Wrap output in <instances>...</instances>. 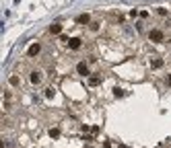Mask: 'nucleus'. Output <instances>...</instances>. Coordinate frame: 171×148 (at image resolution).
Returning <instances> with one entry per match:
<instances>
[{
  "label": "nucleus",
  "mask_w": 171,
  "mask_h": 148,
  "mask_svg": "<svg viewBox=\"0 0 171 148\" xmlns=\"http://www.w3.org/2000/svg\"><path fill=\"white\" fill-rule=\"evenodd\" d=\"M29 80H31L33 84H39V82H41V72H37V70H35V72H31Z\"/></svg>",
  "instance_id": "nucleus-6"
},
{
  "label": "nucleus",
  "mask_w": 171,
  "mask_h": 148,
  "mask_svg": "<svg viewBox=\"0 0 171 148\" xmlns=\"http://www.w3.org/2000/svg\"><path fill=\"white\" fill-rule=\"evenodd\" d=\"M49 33H52V35H60V33H62V25H60V23L52 25V27H49Z\"/></svg>",
  "instance_id": "nucleus-8"
},
{
  "label": "nucleus",
  "mask_w": 171,
  "mask_h": 148,
  "mask_svg": "<svg viewBox=\"0 0 171 148\" xmlns=\"http://www.w3.org/2000/svg\"><path fill=\"white\" fill-rule=\"evenodd\" d=\"M81 45H83V43H81V39H79V37H72V39L68 41V48L74 49V51H76V49H81Z\"/></svg>",
  "instance_id": "nucleus-4"
},
{
  "label": "nucleus",
  "mask_w": 171,
  "mask_h": 148,
  "mask_svg": "<svg viewBox=\"0 0 171 148\" xmlns=\"http://www.w3.org/2000/svg\"><path fill=\"white\" fill-rule=\"evenodd\" d=\"M148 39H151L153 43H161V41L165 39V33H163L161 29H151V31H148Z\"/></svg>",
  "instance_id": "nucleus-1"
},
{
  "label": "nucleus",
  "mask_w": 171,
  "mask_h": 148,
  "mask_svg": "<svg viewBox=\"0 0 171 148\" xmlns=\"http://www.w3.org/2000/svg\"><path fill=\"white\" fill-rule=\"evenodd\" d=\"M89 27H91V31H97V29H99V23H97V21H91Z\"/></svg>",
  "instance_id": "nucleus-14"
},
{
  "label": "nucleus",
  "mask_w": 171,
  "mask_h": 148,
  "mask_svg": "<svg viewBox=\"0 0 171 148\" xmlns=\"http://www.w3.org/2000/svg\"><path fill=\"white\" fill-rule=\"evenodd\" d=\"M91 132H93V136H97V134H99V126H93Z\"/></svg>",
  "instance_id": "nucleus-15"
},
{
  "label": "nucleus",
  "mask_w": 171,
  "mask_h": 148,
  "mask_svg": "<svg viewBox=\"0 0 171 148\" xmlns=\"http://www.w3.org/2000/svg\"><path fill=\"white\" fill-rule=\"evenodd\" d=\"M114 97H116V99L124 97V91H122V89H120V87H116V89H114Z\"/></svg>",
  "instance_id": "nucleus-13"
},
{
  "label": "nucleus",
  "mask_w": 171,
  "mask_h": 148,
  "mask_svg": "<svg viewBox=\"0 0 171 148\" xmlns=\"http://www.w3.org/2000/svg\"><path fill=\"white\" fill-rule=\"evenodd\" d=\"M76 23H79V25H87V23H91V17H89L87 12H83V14L76 17Z\"/></svg>",
  "instance_id": "nucleus-5"
},
{
  "label": "nucleus",
  "mask_w": 171,
  "mask_h": 148,
  "mask_svg": "<svg viewBox=\"0 0 171 148\" xmlns=\"http://www.w3.org/2000/svg\"><path fill=\"white\" fill-rule=\"evenodd\" d=\"M8 82H10L12 87H19V84H21V78H19V76H10V78H8Z\"/></svg>",
  "instance_id": "nucleus-12"
},
{
  "label": "nucleus",
  "mask_w": 171,
  "mask_h": 148,
  "mask_svg": "<svg viewBox=\"0 0 171 148\" xmlns=\"http://www.w3.org/2000/svg\"><path fill=\"white\" fill-rule=\"evenodd\" d=\"M163 64H165L163 58H153V60H151V66H153L155 70H157V68H163Z\"/></svg>",
  "instance_id": "nucleus-7"
},
{
  "label": "nucleus",
  "mask_w": 171,
  "mask_h": 148,
  "mask_svg": "<svg viewBox=\"0 0 171 148\" xmlns=\"http://www.w3.org/2000/svg\"><path fill=\"white\" fill-rule=\"evenodd\" d=\"M49 138H60V128H49Z\"/></svg>",
  "instance_id": "nucleus-11"
},
{
  "label": "nucleus",
  "mask_w": 171,
  "mask_h": 148,
  "mask_svg": "<svg viewBox=\"0 0 171 148\" xmlns=\"http://www.w3.org/2000/svg\"><path fill=\"white\" fill-rule=\"evenodd\" d=\"M165 82H167V84H171V74L167 76V78H165Z\"/></svg>",
  "instance_id": "nucleus-18"
},
{
  "label": "nucleus",
  "mask_w": 171,
  "mask_h": 148,
  "mask_svg": "<svg viewBox=\"0 0 171 148\" xmlns=\"http://www.w3.org/2000/svg\"><path fill=\"white\" fill-rule=\"evenodd\" d=\"M89 84L91 87H97V84H101V78L99 76H89Z\"/></svg>",
  "instance_id": "nucleus-9"
},
{
  "label": "nucleus",
  "mask_w": 171,
  "mask_h": 148,
  "mask_svg": "<svg viewBox=\"0 0 171 148\" xmlns=\"http://www.w3.org/2000/svg\"><path fill=\"white\" fill-rule=\"evenodd\" d=\"M39 51H41V45H39V43H33V45H29V49H27V56H29V58H35Z\"/></svg>",
  "instance_id": "nucleus-2"
},
{
  "label": "nucleus",
  "mask_w": 171,
  "mask_h": 148,
  "mask_svg": "<svg viewBox=\"0 0 171 148\" xmlns=\"http://www.w3.org/2000/svg\"><path fill=\"white\" fill-rule=\"evenodd\" d=\"M157 12H159V14H161V17H165V14H167V8H159V10H157Z\"/></svg>",
  "instance_id": "nucleus-16"
},
{
  "label": "nucleus",
  "mask_w": 171,
  "mask_h": 148,
  "mask_svg": "<svg viewBox=\"0 0 171 148\" xmlns=\"http://www.w3.org/2000/svg\"><path fill=\"white\" fill-rule=\"evenodd\" d=\"M45 97L54 99V97H56V89H54V87H47V89H45Z\"/></svg>",
  "instance_id": "nucleus-10"
},
{
  "label": "nucleus",
  "mask_w": 171,
  "mask_h": 148,
  "mask_svg": "<svg viewBox=\"0 0 171 148\" xmlns=\"http://www.w3.org/2000/svg\"><path fill=\"white\" fill-rule=\"evenodd\" d=\"M76 74H81V76H89V66H87L85 62H79V64H76Z\"/></svg>",
  "instance_id": "nucleus-3"
},
{
  "label": "nucleus",
  "mask_w": 171,
  "mask_h": 148,
  "mask_svg": "<svg viewBox=\"0 0 171 148\" xmlns=\"http://www.w3.org/2000/svg\"><path fill=\"white\" fill-rule=\"evenodd\" d=\"M103 148H111V142H103Z\"/></svg>",
  "instance_id": "nucleus-17"
}]
</instances>
